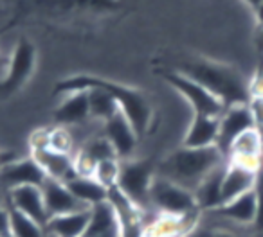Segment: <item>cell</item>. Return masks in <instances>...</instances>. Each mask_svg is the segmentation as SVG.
<instances>
[{"label":"cell","mask_w":263,"mask_h":237,"mask_svg":"<svg viewBox=\"0 0 263 237\" xmlns=\"http://www.w3.org/2000/svg\"><path fill=\"white\" fill-rule=\"evenodd\" d=\"M88 88H103L106 90L119 104V110L128 117L134 130L139 137L146 135L154 124V108L148 97L137 88L116 83V81L103 79L96 76H72L62 79L56 84V94H69L74 90H88Z\"/></svg>","instance_id":"obj_1"},{"label":"cell","mask_w":263,"mask_h":237,"mask_svg":"<svg viewBox=\"0 0 263 237\" xmlns=\"http://www.w3.org/2000/svg\"><path fill=\"white\" fill-rule=\"evenodd\" d=\"M177 72L208 88L215 97L223 102L226 108L234 104H249L252 99L251 83H247L234 67L226 63L211 61V59H190L182 63Z\"/></svg>","instance_id":"obj_2"},{"label":"cell","mask_w":263,"mask_h":237,"mask_svg":"<svg viewBox=\"0 0 263 237\" xmlns=\"http://www.w3.org/2000/svg\"><path fill=\"white\" fill-rule=\"evenodd\" d=\"M227 158L216 146L211 147H179L170 153L157 165L155 175L166 178L184 189L195 192L197 187L211 175L215 169L223 165Z\"/></svg>","instance_id":"obj_3"},{"label":"cell","mask_w":263,"mask_h":237,"mask_svg":"<svg viewBox=\"0 0 263 237\" xmlns=\"http://www.w3.org/2000/svg\"><path fill=\"white\" fill-rule=\"evenodd\" d=\"M157 167L152 160H124L119 165L117 189L136 205L141 212H146L152 207L150 190L155 180Z\"/></svg>","instance_id":"obj_4"},{"label":"cell","mask_w":263,"mask_h":237,"mask_svg":"<svg viewBox=\"0 0 263 237\" xmlns=\"http://www.w3.org/2000/svg\"><path fill=\"white\" fill-rule=\"evenodd\" d=\"M150 203L152 208L161 216H172V218H193L198 210L197 200L191 190L157 175L152 183Z\"/></svg>","instance_id":"obj_5"},{"label":"cell","mask_w":263,"mask_h":237,"mask_svg":"<svg viewBox=\"0 0 263 237\" xmlns=\"http://www.w3.org/2000/svg\"><path fill=\"white\" fill-rule=\"evenodd\" d=\"M164 81L173 87L193 108L195 115H209V117H220L226 110L223 102L218 97L211 94L208 88L198 84L197 81L190 79L184 74L177 72V70H168V72L161 74Z\"/></svg>","instance_id":"obj_6"},{"label":"cell","mask_w":263,"mask_h":237,"mask_svg":"<svg viewBox=\"0 0 263 237\" xmlns=\"http://www.w3.org/2000/svg\"><path fill=\"white\" fill-rule=\"evenodd\" d=\"M34 67H36V49L33 41H29L27 38H20L9 59L4 79L0 81V97L6 99L16 90H20L33 76Z\"/></svg>","instance_id":"obj_7"},{"label":"cell","mask_w":263,"mask_h":237,"mask_svg":"<svg viewBox=\"0 0 263 237\" xmlns=\"http://www.w3.org/2000/svg\"><path fill=\"white\" fill-rule=\"evenodd\" d=\"M33 158L40 164L47 178L67 183L74 176H78L74 158L69 153L52 149L47 142V133H42V140H33Z\"/></svg>","instance_id":"obj_8"},{"label":"cell","mask_w":263,"mask_h":237,"mask_svg":"<svg viewBox=\"0 0 263 237\" xmlns=\"http://www.w3.org/2000/svg\"><path fill=\"white\" fill-rule=\"evenodd\" d=\"M256 128L254 113L251 110V104H234L223 110L220 115V132H218V142L216 147L227 157L231 144L249 130Z\"/></svg>","instance_id":"obj_9"},{"label":"cell","mask_w":263,"mask_h":237,"mask_svg":"<svg viewBox=\"0 0 263 237\" xmlns=\"http://www.w3.org/2000/svg\"><path fill=\"white\" fill-rule=\"evenodd\" d=\"M8 203L11 207H15L16 210H20L22 214H26L27 218L34 219L44 228L49 223V214H47V208H45L42 187L38 185L13 187V189H9Z\"/></svg>","instance_id":"obj_10"},{"label":"cell","mask_w":263,"mask_h":237,"mask_svg":"<svg viewBox=\"0 0 263 237\" xmlns=\"http://www.w3.org/2000/svg\"><path fill=\"white\" fill-rule=\"evenodd\" d=\"M42 192H44V201L45 208H47L49 219L54 216H63V214H72V212H81L88 210L90 207L83 205L72 192L69 190V187L63 182L58 180L47 178L42 185Z\"/></svg>","instance_id":"obj_11"},{"label":"cell","mask_w":263,"mask_h":237,"mask_svg":"<svg viewBox=\"0 0 263 237\" xmlns=\"http://www.w3.org/2000/svg\"><path fill=\"white\" fill-rule=\"evenodd\" d=\"M258 169L227 162L222 178V205L254 190Z\"/></svg>","instance_id":"obj_12"},{"label":"cell","mask_w":263,"mask_h":237,"mask_svg":"<svg viewBox=\"0 0 263 237\" xmlns=\"http://www.w3.org/2000/svg\"><path fill=\"white\" fill-rule=\"evenodd\" d=\"M227 162L241 164L252 169H259L263 165V142L259 132L256 128L241 133L227 151Z\"/></svg>","instance_id":"obj_13"},{"label":"cell","mask_w":263,"mask_h":237,"mask_svg":"<svg viewBox=\"0 0 263 237\" xmlns=\"http://www.w3.org/2000/svg\"><path fill=\"white\" fill-rule=\"evenodd\" d=\"M105 137L114 146L117 158H126L128 155L134 153L137 139H139L132 122L128 121V117L121 110H117L116 115L110 117L105 122Z\"/></svg>","instance_id":"obj_14"},{"label":"cell","mask_w":263,"mask_h":237,"mask_svg":"<svg viewBox=\"0 0 263 237\" xmlns=\"http://www.w3.org/2000/svg\"><path fill=\"white\" fill-rule=\"evenodd\" d=\"M124 0H29L27 6L36 11L70 13V11H114Z\"/></svg>","instance_id":"obj_15"},{"label":"cell","mask_w":263,"mask_h":237,"mask_svg":"<svg viewBox=\"0 0 263 237\" xmlns=\"http://www.w3.org/2000/svg\"><path fill=\"white\" fill-rule=\"evenodd\" d=\"M0 180H2L9 189L20 187V185L42 187L45 180H47V175H45V171L40 167V164L31 157V158H18V160H15L13 164L6 165V167L0 171Z\"/></svg>","instance_id":"obj_16"},{"label":"cell","mask_w":263,"mask_h":237,"mask_svg":"<svg viewBox=\"0 0 263 237\" xmlns=\"http://www.w3.org/2000/svg\"><path fill=\"white\" fill-rule=\"evenodd\" d=\"M220 132V117L209 115H195L184 135V144L186 147H211L218 142Z\"/></svg>","instance_id":"obj_17"},{"label":"cell","mask_w":263,"mask_h":237,"mask_svg":"<svg viewBox=\"0 0 263 237\" xmlns=\"http://www.w3.org/2000/svg\"><path fill=\"white\" fill-rule=\"evenodd\" d=\"M63 101L54 112V119L58 124H80L90 117L88 104V90H74L63 94Z\"/></svg>","instance_id":"obj_18"},{"label":"cell","mask_w":263,"mask_h":237,"mask_svg":"<svg viewBox=\"0 0 263 237\" xmlns=\"http://www.w3.org/2000/svg\"><path fill=\"white\" fill-rule=\"evenodd\" d=\"M218 216H222L223 219L231 223H236V225H254L256 216H258V200H256V192L243 194V196L236 198L233 201H227L222 207H218L216 210Z\"/></svg>","instance_id":"obj_19"},{"label":"cell","mask_w":263,"mask_h":237,"mask_svg":"<svg viewBox=\"0 0 263 237\" xmlns=\"http://www.w3.org/2000/svg\"><path fill=\"white\" fill-rule=\"evenodd\" d=\"M90 218V208L72 214L54 216L45 225V232L51 237H83Z\"/></svg>","instance_id":"obj_20"},{"label":"cell","mask_w":263,"mask_h":237,"mask_svg":"<svg viewBox=\"0 0 263 237\" xmlns=\"http://www.w3.org/2000/svg\"><path fill=\"white\" fill-rule=\"evenodd\" d=\"M226 165L227 162L223 165H220L218 169H215L193 192L198 208L216 210L218 207H222V178H223V171H226Z\"/></svg>","instance_id":"obj_21"},{"label":"cell","mask_w":263,"mask_h":237,"mask_svg":"<svg viewBox=\"0 0 263 237\" xmlns=\"http://www.w3.org/2000/svg\"><path fill=\"white\" fill-rule=\"evenodd\" d=\"M116 232L121 233V228L112 205L108 201H103V203L90 207V218H88V225L83 237L106 235V233H116Z\"/></svg>","instance_id":"obj_22"},{"label":"cell","mask_w":263,"mask_h":237,"mask_svg":"<svg viewBox=\"0 0 263 237\" xmlns=\"http://www.w3.org/2000/svg\"><path fill=\"white\" fill-rule=\"evenodd\" d=\"M69 190L87 207H94L108 200V189L92 176H74L65 183Z\"/></svg>","instance_id":"obj_23"},{"label":"cell","mask_w":263,"mask_h":237,"mask_svg":"<svg viewBox=\"0 0 263 237\" xmlns=\"http://www.w3.org/2000/svg\"><path fill=\"white\" fill-rule=\"evenodd\" d=\"M9 214V233L13 237H47V232L42 225H38L34 219L27 218L20 210H16L11 205H6Z\"/></svg>","instance_id":"obj_24"},{"label":"cell","mask_w":263,"mask_h":237,"mask_svg":"<svg viewBox=\"0 0 263 237\" xmlns=\"http://www.w3.org/2000/svg\"><path fill=\"white\" fill-rule=\"evenodd\" d=\"M88 104H90V117L106 122L119 110L117 101L103 88H88Z\"/></svg>","instance_id":"obj_25"},{"label":"cell","mask_w":263,"mask_h":237,"mask_svg":"<svg viewBox=\"0 0 263 237\" xmlns=\"http://www.w3.org/2000/svg\"><path fill=\"white\" fill-rule=\"evenodd\" d=\"M119 160L114 158V160H105V162H99L94 169V176L103 187L106 189H112V187L117 185V178H119Z\"/></svg>","instance_id":"obj_26"},{"label":"cell","mask_w":263,"mask_h":237,"mask_svg":"<svg viewBox=\"0 0 263 237\" xmlns=\"http://www.w3.org/2000/svg\"><path fill=\"white\" fill-rule=\"evenodd\" d=\"M254 192H256V200H258V216H256L254 226L259 230H263V165L258 169V178H256Z\"/></svg>","instance_id":"obj_27"},{"label":"cell","mask_w":263,"mask_h":237,"mask_svg":"<svg viewBox=\"0 0 263 237\" xmlns=\"http://www.w3.org/2000/svg\"><path fill=\"white\" fill-rule=\"evenodd\" d=\"M187 237H240L233 232L227 230H216V228H198L195 232H191Z\"/></svg>","instance_id":"obj_28"},{"label":"cell","mask_w":263,"mask_h":237,"mask_svg":"<svg viewBox=\"0 0 263 237\" xmlns=\"http://www.w3.org/2000/svg\"><path fill=\"white\" fill-rule=\"evenodd\" d=\"M9 233V214L8 207L0 205V235H6Z\"/></svg>","instance_id":"obj_29"},{"label":"cell","mask_w":263,"mask_h":237,"mask_svg":"<svg viewBox=\"0 0 263 237\" xmlns=\"http://www.w3.org/2000/svg\"><path fill=\"white\" fill-rule=\"evenodd\" d=\"M15 160H18L16 158V153H11V151H2L0 149V171L6 167V165L13 164Z\"/></svg>","instance_id":"obj_30"},{"label":"cell","mask_w":263,"mask_h":237,"mask_svg":"<svg viewBox=\"0 0 263 237\" xmlns=\"http://www.w3.org/2000/svg\"><path fill=\"white\" fill-rule=\"evenodd\" d=\"M256 20H258V26H259V29L263 31V4L259 6L258 9H256Z\"/></svg>","instance_id":"obj_31"},{"label":"cell","mask_w":263,"mask_h":237,"mask_svg":"<svg viewBox=\"0 0 263 237\" xmlns=\"http://www.w3.org/2000/svg\"><path fill=\"white\" fill-rule=\"evenodd\" d=\"M243 2H245V4L249 6V8H252V9H254V11H256V9L259 8V6L263 4V0H243Z\"/></svg>","instance_id":"obj_32"},{"label":"cell","mask_w":263,"mask_h":237,"mask_svg":"<svg viewBox=\"0 0 263 237\" xmlns=\"http://www.w3.org/2000/svg\"><path fill=\"white\" fill-rule=\"evenodd\" d=\"M0 237H13L11 233H6V235H0Z\"/></svg>","instance_id":"obj_33"},{"label":"cell","mask_w":263,"mask_h":237,"mask_svg":"<svg viewBox=\"0 0 263 237\" xmlns=\"http://www.w3.org/2000/svg\"><path fill=\"white\" fill-rule=\"evenodd\" d=\"M2 63H4V59H2V56H0V65H2Z\"/></svg>","instance_id":"obj_34"},{"label":"cell","mask_w":263,"mask_h":237,"mask_svg":"<svg viewBox=\"0 0 263 237\" xmlns=\"http://www.w3.org/2000/svg\"><path fill=\"white\" fill-rule=\"evenodd\" d=\"M144 237H148V235H144Z\"/></svg>","instance_id":"obj_35"},{"label":"cell","mask_w":263,"mask_h":237,"mask_svg":"<svg viewBox=\"0 0 263 237\" xmlns=\"http://www.w3.org/2000/svg\"><path fill=\"white\" fill-rule=\"evenodd\" d=\"M47 237H51V235H47Z\"/></svg>","instance_id":"obj_36"}]
</instances>
